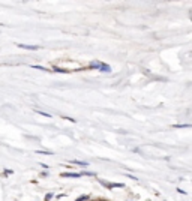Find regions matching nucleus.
<instances>
[{
	"label": "nucleus",
	"instance_id": "1a4fd4ad",
	"mask_svg": "<svg viewBox=\"0 0 192 201\" xmlns=\"http://www.w3.org/2000/svg\"><path fill=\"white\" fill-rule=\"evenodd\" d=\"M81 176H96L95 173H90V171H83V173H80Z\"/></svg>",
	"mask_w": 192,
	"mask_h": 201
},
{
	"label": "nucleus",
	"instance_id": "423d86ee",
	"mask_svg": "<svg viewBox=\"0 0 192 201\" xmlns=\"http://www.w3.org/2000/svg\"><path fill=\"white\" fill-rule=\"evenodd\" d=\"M75 201H89V195H80Z\"/></svg>",
	"mask_w": 192,
	"mask_h": 201
},
{
	"label": "nucleus",
	"instance_id": "f03ea898",
	"mask_svg": "<svg viewBox=\"0 0 192 201\" xmlns=\"http://www.w3.org/2000/svg\"><path fill=\"white\" fill-rule=\"evenodd\" d=\"M99 183L102 185V186L108 188V189H113V188H125L123 183H116V182H107L104 179H99Z\"/></svg>",
	"mask_w": 192,
	"mask_h": 201
},
{
	"label": "nucleus",
	"instance_id": "ddd939ff",
	"mask_svg": "<svg viewBox=\"0 0 192 201\" xmlns=\"http://www.w3.org/2000/svg\"><path fill=\"white\" fill-rule=\"evenodd\" d=\"M173 128H189V125H174Z\"/></svg>",
	"mask_w": 192,
	"mask_h": 201
},
{
	"label": "nucleus",
	"instance_id": "39448f33",
	"mask_svg": "<svg viewBox=\"0 0 192 201\" xmlns=\"http://www.w3.org/2000/svg\"><path fill=\"white\" fill-rule=\"evenodd\" d=\"M71 164H75V165H80V167H87L89 165V164L86 162V161H75V159H74V161H71Z\"/></svg>",
	"mask_w": 192,
	"mask_h": 201
},
{
	"label": "nucleus",
	"instance_id": "9d476101",
	"mask_svg": "<svg viewBox=\"0 0 192 201\" xmlns=\"http://www.w3.org/2000/svg\"><path fill=\"white\" fill-rule=\"evenodd\" d=\"M54 71H56V72H63V74H68V72H69L68 69H62V68H54Z\"/></svg>",
	"mask_w": 192,
	"mask_h": 201
},
{
	"label": "nucleus",
	"instance_id": "0eeeda50",
	"mask_svg": "<svg viewBox=\"0 0 192 201\" xmlns=\"http://www.w3.org/2000/svg\"><path fill=\"white\" fill-rule=\"evenodd\" d=\"M53 197H54V195H53L51 192H48V194L45 195V198H44V201H50V200H51Z\"/></svg>",
	"mask_w": 192,
	"mask_h": 201
},
{
	"label": "nucleus",
	"instance_id": "f8f14e48",
	"mask_svg": "<svg viewBox=\"0 0 192 201\" xmlns=\"http://www.w3.org/2000/svg\"><path fill=\"white\" fill-rule=\"evenodd\" d=\"M36 153H42V155H53V152H44V150H38Z\"/></svg>",
	"mask_w": 192,
	"mask_h": 201
},
{
	"label": "nucleus",
	"instance_id": "f257e3e1",
	"mask_svg": "<svg viewBox=\"0 0 192 201\" xmlns=\"http://www.w3.org/2000/svg\"><path fill=\"white\" fill-rule=\"evenodd\" d=\"M89 69H98L101 72H111V68L107 65V63H102V62H99V60H93L92 63L89 65Z\"/></svg>",
	"mask_w": 192,
	"mask_h": 201
},
{
	"label": "nucleus",
	"instance_id": "6e6552de",
	"mask_svg": "<svg viewBox=\"0 0 192 201\" xmlns=\"http://www.w3.org/2000/svg\"><path fill=\"white\" fill-rule=\"evenodd\" d=\"M32 68H35V69H39V71H48V68H44V66H39V65H36V66H32Z\"/></svg>",
	"mask_w": 192,
	"mask_h": 201
},
{
	"label": "nucleus",
	"instance_id": "9b49d317",
	"mask_svg": "<svg viewBox=\"0 0 192 201\" xmlns=\"http://www.w3.org/2000/svg\"><path fill=\"white\" fill-rule=\"evenodd\" d=\"M36 113H38V114H41V116H45V117H51V116L48 114V113H44V111H39V110L36 111Z\"/></svg>",
	"mask_w": 192,
	"mask_h": 201
},
{
	"label": "nucleus",
	"instance_id": "7ed1b4c3",
	"mask_svg": "<svg viewBox=\"0 0 192 201\" xmlns=\"http://www.w3.org/2000/svg\"><path fill=\"white\" fill-rule=\"evenodd\" d=\"M60 177H66V179H69V177H71V179H80V177H81V174H80V173H62Z\"/></svg>",
	"mask_w": 192,
	"mask_h": 201
},
{
	"label": "nucleus",
	"instance_id": "20e7f679",
	"mask_svg": "<svg viewBox=\"0 0 192 201\" xmlns=\"http://www.w3.org/2000/svg\"><path fill=\"white\" fill-rule=\"evenodd\" d=\"M18 47L20 48H24V50H30V51H36L39 48V47H36V45H26V44H20Z\"/></svg>",
	"mask_w": 192,
	"mask_h": 201
},
{
	"label": "nucleus",
	"instance_id": "4468645a",
	"mask_svg": "<svg viewBox=\"0 0 192 201\" xmlns=\"http://www.w3.org/2000/svg\"><path fill=\"white\" fill-rule=\"evenodd\" d=\"M126 177H129V179H134V180H137V177H135V176H131V174H126Z\"/></svg>",
	"mask_w": 192,
	"mask_h": 201
},
{
	"label": "nucleus",
	"instance_id": "2eb2a0df",
	"mask_svg": "<svg viewBox=\"0 0 192 201\" xmlns=\"http://www.w3.org/2000/svg\"><path fill=\"white\" fill-rule=\"evenodd\" d=\"M98 201H108V200H104V198H101V200H98Z\"/></svg>",
	"mask_w": 192,
	"mask_h": 201
}]
</instances>
